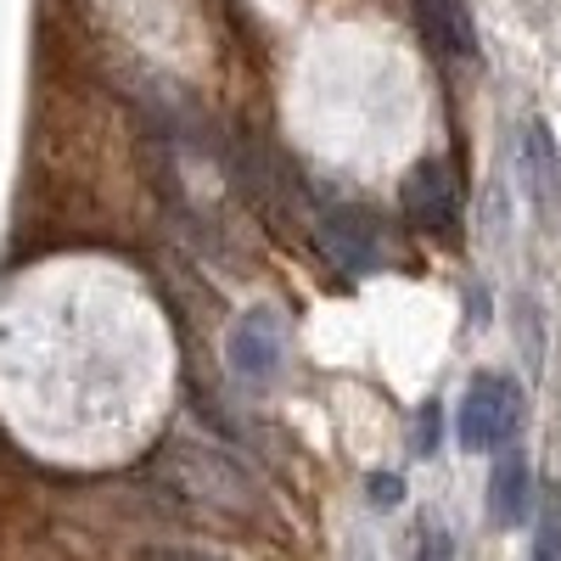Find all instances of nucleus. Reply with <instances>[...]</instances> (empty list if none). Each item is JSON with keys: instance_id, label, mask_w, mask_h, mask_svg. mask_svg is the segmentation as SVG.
Segmentation results:
<instances>
[{"instance_id": "7", "label": "nucleus", "mask_w": 561, "mask_h": 561, "mask_svg": "<svg viewBox=\"0 0 561 561\" xmlns=\"http://www.w3.org/2000/svg\"><path fill=\"white\" fill-rule=\"evenodd\" d=\"M489 517L494 528L528 523V460L517 449H500L494 472H489Z\"/></svg>"}, {"instance_id": "12", "label": "nucleus", "mask_w": 561, "mask_h": 561, "mask_svg": "<svg viewBox=\"0 0 561 561\" xmlns=\"http://www.w3.org/2000/svg\"><path fill=\"white\" fill-rule=\"evenodd\" d=\"M399 494H404V483H399V478H388V472L370 478V500H377V505H393Z\"/></svg>"}, {"instance_id": "5", "label": "nucleus", "mask_w": 561, "mask_h": 561, "mask_svg": "<svg viewBox=\"0 0 561 561\" xmlns=\"http://www.w3.org/2000/svg\"><path fill=\"white\" fill-rule=\"evenodd\" d=\"M230 365H237L248 382H270L280 370V320L270 309L242 314V325L230 332Z\"/></svg>"}, {"instance_id": "1", "label": "nucleus", "mask_w": 561, "mask_h": 561, "mask_svg": "<svg viewBox=\"0 0 561 561\" xmlns=\"http://www.w3.org/2000/svg\"><path fill=\"white\" fill-rule=\"evenodd\" d=\"M523 427V388L511 377H478L455 410V433L472 455H500Z\"/></svg>"}, {"instance_id": "10", "label": "nucleus", "mask_w": 561, "mask_h": 561, "mask_svg": "<svg viewBox=\"0 0 561 561\" xmlns=\"http://www.w3.org/2000/svg\"><path fill=\"white\" fill-rule=\"evenodd\" d=\"M135 561H219L208 550H192V545H140Z\"/></svg>"}, {"instance_id": "13", "label": "nucleus", "mask_w": 561, "mask_h": 561, "mask_svg": "<svg viewBox=\"0 0 561 561\" xmlns=\"http://www.w3.org/2000/svg\"><path fill=\"white\" fill-rule=\"evenodd\" d=\"M433 433H438V410H421V449H433Z\"/></svg>"}, {"instance_id": "2", "label": "nucleus", "mask_w": 561, "mask_h": 561, "mask_svg": "<svg viewBox=\"0 0 561 561\" xmlns=\"http://www.w3.org/2000/svg\"><path fill=\"white\" fill-rule=\"evenodd\" d=\"M169 472H174L180 494L192 500V505L230 511V517L253 511V483L242 478V466H237V460H225L219 449H203V444H174V449H169Z\"/></svg>"}, {"instance_id": "8", "label": "nucleus", "mask_w": 561, "mask_h": 561, "mask_svg": "<svg viewBox=\"0 0 561 561\" xmlns=\"http://www.w3.org/2000/svg\"><path fill=\"white\" fill-rule=\"evenodd\" d=\"M523 174H528L534 203H539V208H550L556 185H561V169H556V140H550V129H545L539 118L523 129Z\"/></svg>"}, {"instance_id": "4", "label": "nucleus", "mask_w": 561, "mask_h": 561, "mask_svg": "<svg viewBox=\"0 0 561 561\" xmlns=\"http://www.w3.org/2000/svg\"><path fill=\"white\" fill-rule=\"evenodd\" d=\"M314 242H320V253L332 259L343 275H365V270L382 264V225L370 219L365 208H348V203L320 208Z\"/></svg>"}, {"instance_id": "11", "label": "nucleus", "mask_w": 561, "mask_h": 561, "mask_svg": "<svg viewBox=\"0 0 561 561\" xmlns=\"http://www.w3.org/2000/svg\"><path fill=\"white\" fill-rule=\"evenodd\" d=\"M421 561H449V534L444 528H421Z\"/></svg>"}, {"instance_id": "3", "label": "nucleus", "mask_w": 561, "mask_h": 561, "mask_svg": "<svg viewBox=\"0 0 561 561\" xmlns=\"http://www.w3.org/2000/svg\"><path fill=\"white\" fill-rule=\"evenodd\" d=\"M399 203H404V219L427 242H455L460 237V180L444 158H421L399 185Z\"/></svg>"}, {"instance_id": "6", "label": "nucleus", "mask_w": 561, "mask_h": 561, "mask_svg": "<svg viewBox=\"0 0 561 561\" xmlns=\"http://www.w3.org/2000/svg\"><path fill=\"white\" fill-rule=\"evenodd\" d=\"M415 7V23L427 34V45L449 62H466L478 51V34H472V18H466V0H410Z\"/></svg>"}, {"instance_id": "9", "label": "nucleus", "mask_w": 561, "mask_h": 561, "mask_svg": "<svg viewBox=\"0 0 561 561\" xmlns=\"http://www.w3.org/2000/svg\"><path fill=\"white\" fill-rule=\"evenodd\" d=\"M528 561H561V489L545 494L539 528H534V556Z\"/></svg>"}]
</instances>
